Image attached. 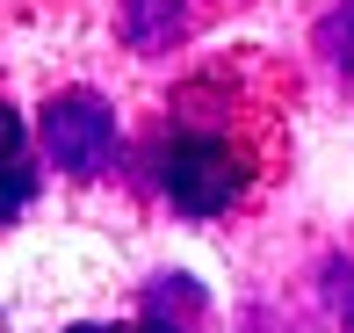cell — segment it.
<instances>
[{
  "label": "cell",
  "instance_id": "cell-2",
  "mask_svg": "<svg viewBox=\"0 0 354 333\" xmlns=\"http://www.w3.org/2000/svg\"><path fill=\"white\" fill-rule=\"evenodd\" d=\"M44 138H51L58 167L80 174V181H94V174L116 160V116H109L94 94H58V102L44 109Z\"/></svg>",
  "mask_w": 354,
  "mask_h": 333
},
{
  "label": "cell",
  "instance_id": "cell-1",
  "mask_svg": "<svg viewBox=\"0 0 354 333\" xmlns=\"http://www.w3.org/2000/svg\"><path fill=\"white\" fill-rule=\"evenodd\" d=\"M152 174H159V188H167V203L210 217V210H224V203H239V188H246V152H239L232 138L188 131V138H174V145L159 152Z\"/></svg>",
  "mask_w": 354,
  "mask_h": 333
},
{
  "label": "cell",
  "instance_id": "cell-5",
  "mask_svg": "<svg viewBox=\"0 0 354 333\" xmlns=\"http://www.w3.org/2000/svg\"><path fill=\"white\" fill-rule=\"evenodd\" d=\"M131 333H174V326H159V319H152V326H131Z\"/></svg>",
  "mask_w": 354,
  "mask_h": 333
},
{
  "label": "cell",
  "instance_id": "cell-4",
  "mask_svg": "<svg viewBox=\"0 0 354 333\" xmlns=\"http://www.w3.org/2000/svg\"><path fill=\"white\" fill-rule=\"evenodd\" d=\"M29 203V174L22 167H0V217H15Z\"/></svg>",
  "mask_w": 354,
  "mask_h": 333
},
{
  "label": "cell",
  "instance_id": "cell-3",
  "mask_svg": "<svg viewBox=\"0 0 354 333\" xmlns=\"http://www.w3.org/2000/svg\"><path fill=\"white\" fill-rule=\"evenodd\" d=\"M0 167H22V116L0 102Z\"/></svg>",
  "mask_w": 354,
  "mask_h": 333
},
{
  "label": "cell",
  "instance_id": "cell-6",
  "mask_svg": "<svg viewBox=\"0 0 354 333\" xmlns=\"http://www.w3.org/2000/svg\"><path fill=\"white\" fill-rule=\"evenodd\" d=\"M73 333H116V326H73Z\"/></svg>",
  "mask_w": 354,
  "mask_h": 333
}]
</instances>
